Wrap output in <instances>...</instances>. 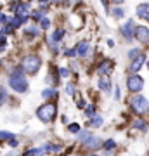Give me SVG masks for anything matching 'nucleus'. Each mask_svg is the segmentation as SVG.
Wrapping results in <instances>:
<instances>
[{
  "label": "nucleus",
  "instance_id": "nucleus-20",
  "mask_svg": "<svg viewBox=\"0 0 149 156\" xmlns=\"http://www.w3.org/2000/svg\"><path fill=\"white\" fill-rule=\"evenodd\" d=\"M139 56H140L139 49H132L130 52H128V57H132V59H133V57H139Z\"/></svg>",
  "mask_w": 149,
  "mask_h": 156
},
{
  "label": "nucleus",
  "instance_id": "nucleus-6",
  "mask_svg": "<svg viewBox=\"0 0 149 156\" xmlns=\"http://www.w3.org/2000/svg\"><path fill=\"white\" fill-rule=\"evenodd\" d=\"M133 30H137V28L133 26V21L130 19V21H127V23H125V24L122 26L123 37H125V38H132V37H133Z\"/></svg>",
  "mask_w": 149,
  "mask_h": 156
},
{
  "label": "nucleus",
  "instance_id": "nucleus-14",
  "mask_svg": "<svg viewBox=\"0 0 149 156\" xmlns=\"http://www.w3.org/2000/svg\"><path fill=\"white\" fill-rule=\"evenodd\" d=\"M88 139H92V134H90V132H80V134H78V140H85V142H87Z\"/></svg>",
  "mask_w": 149,
  "mask_h": 156
},
{
  "label": "nucleus",
  "instance_id": "nucleus-13",
  "mask_svg": "<svg viewBox=\"0 0 149 156\" xmlns=\"http://www.w3.org/2000/svg\"><path fill=\"white\" fill-rule=\"evenodd\" d=\"M62 35H64V30H55L52 40H54V42H59V40H62Z\"/></svg>",
  "mask_w": 149,
  "mask_h": 156
},
{
  "label": "nucleus",
  "instance_id": "nucleus-8",
  "mask_svg": "<svg viewBox=\"0 0 149 156\" xmlns=\"http://www.w3.org/2000/svg\"><path fill=\"white\" fill-rule=\"evenodd\" d=\"M76 52H78V56H82V57L88 56V54H90V45H88L87 42H80V44L76 45Z\"/></svg>",
  "mask_w": 149,
  "mask_h": 156
},
{
  "label": "nucleus",
  "instance_id": "nucleus-24",
  "mask_svg": "<svg viewBox=\"0 0 149 156\" xmlns=\"http://www.w3.org/2000/svg\"><path fill=\"white\" fill-rule=\"evenodd\" d=\"M76 54H78L76 49H69V50L66 52V56H68V57H73V56H76Z\"/></svg>",
  "mask_w": 149,
  "mask_h": 156
},
{
  "label": "nucleus",
  "instance_id": "nucleus-18",
  "mask_svg": "<svg viewBox=\"0 0 149 156\" xmlns=\"http://www.w3.org/2000/svg\"><path fill=\"white\" fill-rule=\"evenodd\" d=\"M109 69H111V62H104V66H102V64L99 66V71L101 73H108Z\"/></svg>",
  "mask_w": 149,
  "mask_h": 156
},
{
  "label": "nucleus",
  "instance_id": "nucleus-26",
  "mask_svg": "<svg viewBox=\"0 0 149 156\" xmlns=\"http://www.w3.org/2000/svg\"><path fill=\"white\" fill-rule=\"evenodd\" d=\"M73 90H75V87H73V85L69 83V85H68V87H66V92H68V94H69V95H71V94H75Z\"/></svg>",
  "mask_w": 149,
  "mask_h": 156
},
{
  "label": "nucleus",
  "instance_id": "nucleus-7",
  "mask_svg": "<svg viewBox=\"0 0 149 156\" xmlns=\"http://www.w3.org/2000/svg\"><path fill=\"white\" fill-rule=\"evenodd\" d=\"M135 37H137L140 42H149V30L144 28V26H137V30H135Z\"/></svg>",
  "mask_w": 149,
  "mask_h": 156
},
{
  "label": "nucleus",
  "instance_id": "nucleus-29",
  "mask_svg": "<svg viewBox=\"0 0 149 156\" xmlns=\"http://www.w3.org/2000/svg\"><path fill=\"white\" fill-rule=\"evenodd\" d=\"M59 73H61L62 76H68V75H69V71H68L66 68H62V69H61V71H59Z\"/></svg>",
  "mask_w": 149,
  "mask_h": 156
},
{
  "label": "nucleus",
  "instance_id": "nucleus-16",
  "mask_svg": "<svg viewBox=\"0 0 149 156\" xmlns=\"http://www.w3.org/2000/svg\"><path fill=\"white\" fill-rule=\"evenodd\" d=\"M99 87H101L102 90H106V92H109V82H108L106 78H102V80L99 82Z\"/></svg>",
  "mask_w": 149,
  "mask_h": 156
},
{
  "label": "nucleus",
  "instance_id": "nucleus-15",
  "mask_svg": "<svg viewBox=\"0 0 149 156\" xmlns=\"http://www.w3.org/2000/svg\"><path fill=\"white\" fill-rule=\"evenodd\" d=\"M42 95L47 99V97H55L57 94H55V90H52V89H45L44 92H42Z\"/></svg>",
  "mask_w": 149,
  "mask_h": 156
},
{
  "label": "nucleus",
  "instance_id": "nucleus-4",
  "mask_svg": "<svg viewBox=\"0 0 149 156\" xmlns=\"http://www.w3.org/2000/svg\"><path fill=\"white\" fill-rule=\"evenodd\" d=\"M130 104H132V109H133V111H137V113H144L146 109H147V106H149L147 99H146L144 95H139V94L132 97Z\"/></svg>",
  "mask_w": 149,
  "mask_h": 156
},
{
  "label": "nucleus",
  "instance_id": "nucleus-9",
  "mask_svg": "<svg viewBox=\"0 0 149 156\" xmlns=\"http://www.w3.org/2000/svg\"><path fill=\"white\" fill-rule=\"evenodd\" d=\"M137 16L142 17V19H147V21H149V4H142V5H139Z\"/></svg>",
  "mask_w": 149,
  "mask_h": 156
},
{
  "label": "nucleus",
  "instance_id": "nucleus-23",
  "mask_svg": "<svg viewBox=\"0 0 149 156\" xmlns=\"http://www.w3.org/2000/svg\"><path fill=\"white\" fill-rule=\"evenodd\" d=\"M49 26H50V21L47 17H44V19H42V28H49Z\"/></svg>",
  "mask_w": 149,
  "mask_h": 156
},
{
  "label": "nucleus",
  "instance_id": "nucleus-30",
  "mask_svg": "<svg viewBox=\"0 0 149 156\" xmlns=\"http://www.w3.org/2000/svg\"><path fill=\"white\" fill-rule=\"evenodd\" d=\"M88 115V116H92V115H94V109H92V108H87V111H85Z\"/></svg>",
  "mask_w": 149,
  "mask_h": 156
},
{
  "label": "nucleus",
  "instance_id": "nucleus-5",
  "mask_svg": "<svg viewBox=\"0 0 149 156\" xmlns=\"http://www.w3.org/2000/svg\"><path fill=\"white\" fill-rule=\"evenodd\" d=\"M127 87H128V90H130V92H135V94H137V92H140V90H142L144 80L139 76V75H132V76L127 80Z\"/></svg>",
  "mask_w": 149,
  "mask_h": 156
},
{
  "label": "nucleus",
  "instance_id": "nucleus-32",
  "mask_svg": "<svg viewBox=\"0 0 149 156\" xmlns=\"http://www.w3.org/2000/svg\"><path fill=\"white\" fill-rule=\"evenodd\" d=\"M147 68H149V64H147Z\"/></svg>",
  "mask_w": 149,
  "mask_h": 156
},
{
  "label": "nucleus",
  "instance_id": "nucleus-2",
  "mask_svg": "<svg viewBox=\"0 0 149 156\" xmlns=\"http://www.w3.org/2000/svg\"><path fill=\"white\" fill-rule=\"evenodd\" d=\"M9 85H11L16 92H26L28 90V80L23 76V75H12V76L9 78Z\"/></svg>",
  "mask_w": 149,
  "mask_h": 156
},
{
  "label": "nucleus",
  "instance_id": "nucleus-12",
  "mask_svg": "<svg viewBox=\"0 0 149 156\" xmlns=\"http://www.w3.org/2000/svg\"><path fill=\"white\" fill-rule=\"evenodd\" d=\"M102 122H104V120H102L101 116H94L92 120H90V127H101Z\"/></svg>",
  "mask_w": 149,
  "mask_h": 156
},
{
  "label": "nucleus",
  "instance_id": "nucleus-11",
  "mask_svg": "<svg viewBox=\"0 0 149 156\" xmlns=\"http://www.w3.org/2000/svg\"><path fill=\"white\" fill-rule=\"evenodd\" d=\"M101 144H102V140H101L99 137H92V139H88L87 142H85V146H87L88 149H97Z\"/></svg>",
  "mask_w": 149,
  "mask_h": 156
},
{
  "label": "nucleus",
  "instance_id": "nucleus-17",
  "mask_svg": "<svg viewBox=\"0 0 149 156\" xmlns=\"http://www.w3.org/2000/svg\"><path fill=\"white\" fill-rule=\"evenodd\" d=\"M102 146H104V149H108V151H111V149H113V147H115V146H116V142H115V140H106V142H104V144H102Z\"/></svg>",
  "mask_w": 149,
  "mask_h": 156
},
{
  "label": "nucleus",
  "instance_id": "nucleus-28",
  "mask_svg": "<svg viewBox=\"0 0 149 156\" xmlns=\"http://www.w3.org/2000/svg\"><path fill=\"white\" fill-rule=\"evenodd\" d=\"M133 125H135V127H137V128H142V130H146V125H144L142 122H135V123H133Z\"/></svg>",
  "mask_w": 149,
  "mask_h": 156
},
{
  "label": "nucleus",
  "instance_id": "nucleus-19",
  "mask_svg": "<svg viewBox=\"0 0 149 156\" xmlns=\"http://www.w3.org/2000/svg\"><path fill=\"white\" fill-rule=\"evenodd\" d=\"M7 99V92H5V89H2V87H0V106H2V104H4V101Z\"/></svg>",
  "mask_w": 149,
  "mask_h": 156
},
{
  "label": "nucleus",
  "instance_id": "nucleus-21",
  "mask_svg": "<svg viewBox=\"0 0 149 156\" xmlns=\"http://www.w3.org/2000/svg\"><path fill=\"white\" fill-rule=\"evenodd\" d=\"M113 16H115V17H122L123 16V9H120V7L115 9V11H113Z\"/></svg>",
  "mask_w": 149,
  "mask_h": 156
},
{
  "label": "nucleus",
  "instance_id": "nucleus-22",
  "mask_svg": "<svg viewBox=\"0 0 149 156\" xmlns=\"http://www.w3.org/2000/svg\"><path fill=\"white\" fill-rule=\"evenodd\" d=\"M0 139H12L11 132H0Z\"/></svg>",
  "mask_w": 149,
  "mask_h": 156
},
{
  "label": "nucleus",
  "instance_id": "nucleus-31",
  "mask_svg": "<svg viewBox=\"0 0 149 156\" xmlns=\"http://www.w3.org/2000/svg\"><path fill=\"white\" fill-rule=\"evenodd\" d=\"M0 23H7V17L4 16V14H2V12H0Z\"/></svg>",
  "mask_w": 149,
  "mask_h": 156
},
{
  "label": "nucleus",
  "instance_id": "nucleus-1",
  "mask_svg": "<svg viewBox=\"0 0 149 156\" xmlns=\"http://www.w3.org/2000/svg\"><path fill=\"white\" fill-rule=\"evenodd\" d=\"M55 113H57L55 104H44V106H40L38 109H37V116H38L42 122H52L55 118Z\"/></svg>",
  "mask_w": 149,
  "mask_h": 156
},
{
  "label": "nucleus",
  "instance_id": "nucleus-27",
  "mask_svg": "<svg viewBox=\"0 0 149 156\" xmlns=\"http://www.w3.org/2000/svg\"><path fill=\"white\" fill-rule=\"evenodd\" d=\"M69 132H78V130H80V127H78V125H69Z\"/></svg>",
  "mask_w": 149,
  "mask_h": 156
},
{
  "label": "nucleus",
  "instance_id": "nucleus-25",
  "mask_svg": "<svg viewBox=\"0 0 149 156\" xmlns=\"http://www.w3.org/2000/svg\"><path fill=\"white\" fill-rule=\"evenodd\" d=\"M28 33L30 35H38V30L33 28V26H30V28H28Z\"/></svg>",
  "mask_w": 149,
  "mask_h": 156
},
{
  "label": "nucleus",
  "instance_id": "nucleus-10",
  "mask_svg": "<svg viewBox=\"0 0 149 156\" xmlns=\"http://www.w3.org/2000/svg\"><path fill=\"white\" fill-rule=\"evenodd\" d=\"M146 61V56H142V54H140V56L137 57V59H135V61L132 62V66H130V71H133V73H137L139 69H140V68H142V62Z\"/></svg>",
  "mask_w": 149,
  "mask_h": 156
},
{
  "label": "nucleus",
  "instance_id": "nucleus-3",
  "mask_svg": "<svg viewBox=\"0 0 149 156\" xmlns=\"http://www.w3.org/2000/svg\"><path fill=\"white\" fill-rule=\"evenodd\" d=\"M23 68L28 73H37L40 69V57L38 56H26L23 59Z\"/></svg>",
  "mask_w": 149,
  "mask_h": 156
}]
</instances>
